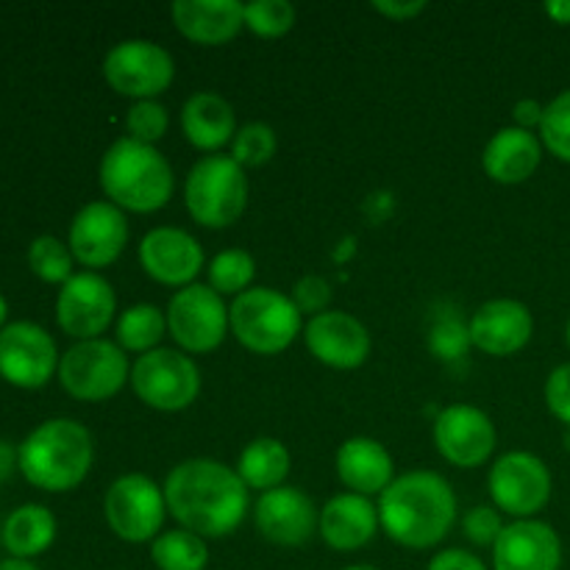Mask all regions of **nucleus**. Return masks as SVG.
I'll use <instances>...</instances> for the list:
<instances>
[{"label":"nucleus","instance_id":"f257e3e1","mask_svg":"<svg viewBox=\"0 0 570 570\" xmlns=\"http://www.w3.org/2000/svg\"><path fill=\"white\" fill-rule=\"evenodd\" d=\"M167 512L204 540L228 538L248 515V488L237 468L209 456L184 460L165 479Z\"/></svg>","mask_w":570,"mask_h":570},{"label":"nucleus","instance_id":"f03ea898","mask_svg":"<svg viewBox=\"0 0 570 570\" xmlns=\"http://www.w3.org/2000/svg\"><path fill=\"white\" fill-rule=\"evenodd\" d=\"M379 523L393 543L426 551L443 543L456 523V493L434 471H410L379 495Z\"/></svg>","mask_w":570,"mask_h":570},{"label":"nucleus","instance_id":"7ed1b4c3","mask_svg":"<svg viewBox=\"0 0 570 570\" xmlns=\"http://www.w3.org/2000/svg\"><path fill=\"white\" fill-rule=\"evenodd\" d=\"M106 200L131 215H154L165 209L176 189L170 161L156 145L120 137L106 148L98 167Z\"/></svg>","mask_w":570,"mask_h":570},{"label":"nucleus","instance_id":"20e7f679","mask_svg":"<svg viewBox=\"0 0 570 570\" xmlns=\"http://www.w3.org/2000/svg\"><path fill=\"white\" fill-rule=\"evenodd\" d=\"M20 473L45 493H70L92 471L95 443L83 423L72 417L45 421L17 449Z\"/></svg>","mask_w":570,"mask_h":570},{"label":"nucleus","instance_id":"39448f33","mask_svg":"<svg viewBox=\"0 0 570 570\" xmlns=\"http://www.w3.org/2000/svg\"><path fill=\"white\" fill-rule=\"evenodd\" d=\"M232 334L245 351L276 356L304 334V315L287 293L273 287H250L228 306Z\"/></svg>","mask_w":570,"mask_h":570},{"label":"nucleus","instance_id":"423d86ee","mask_svg":"<svg viewBox=\"0 0 570 570\" xmlns=\"http://www.w3.org/2000/svg\"><path fill=\"white\" fill-rule=\"evenodd\" d=\"M248 176L232 156L212 154L195 161L184 178V204L204 228H228L248 209Z\"/></svg>","mask_w":570,"mask_h":570},{"label":"nucleus","instance_id":"0eeeda50","mask_svg":"<svg viewBox=\"0 0 570 570\" xmlns=\"http://www.w3.org/2000/svg\"><path fill=\"white\" fill-rule=\"evenodd\" d=\"M56 376L70 399L100 404L115 399L131 382V362L111 340H83L65 351Z\"/></svg>","mask_w":570,"mask_h":570},{"label":"nucleus","instance_id":"6e6552de","mask_svg":"<svg viewBox=\"0 0 570 570\" xmlns=\"http://www.w3.org/2000/svg\"><path fill=\"white\" fill-rule=\"evenodd\" d=\"M200 384L198 362L178 348H156L131 365L134 393L156 412L189 410L198 401Z\"/></svg>","mask_w":570,"mask_h":570},{"label":"nucleus","instance_id":"1a4fd4ad","mask_svg":"<svg viewBox=\"0 0 570 570\" xmlns=\"http://www.w3.org/2000/svg\"><path fill=\"white\" fill-rule=\"evenodd\" d=\"M167 334L176 340V348L184 354H212L226 343L232 323L223 295H217L209 284H189L176 289L167 301Z\"/></svg>","mask_w":570,"mask_h":570},{"label":"nucleus","instance_id":"9d476101","mask_svg":"<svg viewBox=\"0 0 570 570\" xmlns=\"http://www.w3.org/2000/svg\"><path fill=\"white\" fill-rule=\"evenodd\" d=\"M167 515L165 488L145 473H122L104 495V518L122 543H154Z\"/></svg>","mask_w":570,"mask_h":570},{"label":"nucleus","instance_id":"9b49d317","mask_svg":"<svg viewBox=\"0 0 570 570\" xmlns=\"http://www.w3.org/2000/svg\"><path fill=\"white\" fill-rule=\"evenodd\" d=\"M488 490L495 510L512 521H527L549 507L554 479L549 465L532 451H507L490 468Z\"/></svg>","mask_w":570,"mask_h":570},{"label":"nucleus","instance_id":"f8f14e48","mask_svg":"<svg viewBox=\"0 0 570 570\" xmlns=\"http://www.w3.org/2000/svg\"><path fill=\"white\" fill-rule=\"evenodd\" d=\"M104 78L117 95L137 100H156L176 78L170 50L154 39H122L106 53Z\"/></svg>","mask_w":570,"mask_h":570},{"label":"nucleus","instance_id":"ddd939ff","mask_svg":"<svg viewBox=\"0 0 570 570\" xmlns=\"http://www.w3.org/2000/svg\"><path fill=\"white\" fill-rule=\"evenodd\" d=\"M434 449L454 468H482L499 445L493 417L473 404H451L434 417Z\"/></svg>","mask_w":570,"mask_h":570},{"label":"nucleus","instance_id":"4468645a","mask_svg":"<svg viewBox=\"0 0 570 570\" xmlns=\"http://www.w3.org/2000/svg\"><path fill=\"white\" fill-rule=\"evenodd\" d=\"M128 237H131V228H128L126 212L117 209L109 200H92L72 217L67 245L78 265L98 273L120 259Z\"/></svg>","mask_w":570,"mask_h":570},{"label":"nucleus","instance_id":"2eb2a0df","mask_svg":"<svg viewBox=\"0 0 570 570\" xmlns=\"http://www.w3.org/2000/svg\"><path fill=\"white\" fill-rule=\"evenodd\" d=\"M117 295L115 287L100 273H76L67 284H61L56 298V323L67 337L100 340L106 328L115 323Z\"/></svg>","mask_w":570,"mask_h":570},{"label":"nucleus","instance_id":"dca6fc26","mask_svg":"<svg viewBox=\"0 0 570 570\" xmlns=\"http://www.w3.org/2000/svg\"><path fill=\"white\" fill-rule=\"evenodd\" d=\"M56 340L39 323L17 321L0 332V376L20 390H39L59 373Z\"/></svg>","mask_w":570,"mask_h":570},{"label":"nucleus","instance_id":"f3484780","mask_svg":"<svg viewBox=\"0 0 570 570\" xmlns=\"http://www.w3.org/2000/svg\"><path fill=\"white\" fill-rule=\"evenodd\" d=\"M137 256L145 276L154 278L161 287H189L198 282V273L206 267L198 239L176 226L150 228L139 243Z\"/></svg>","mask_w":570,"mask_h":570},{"label":"nucleus","instance_id":"a211bd4d","mask_svg":"<svg viewBox=\"0 0 570 570\" xmlns=\"http://www.w3.org/2000/svg\"><path fill=\"white\" fill-rule=\"evenodd\" d=\"M317 523H321V510L315 501L293 484L267 490L254 504V527L267 543L298 549L309 543L312 534L317 532Z\"/></svg>","mask_w":570,"mask_h":570},{"label":"nucleus","instance_id":"6ab92c4d","mask_svg":"<svg viewBox=\"0 0 570 570\" xmlns=\"http://www.w3.org/2000/svg\"><path fill=\"white\" fill-rule=\"evenodd\" d=\"M304 343L309 354L332 371H356L365 365L373 351L365 323L340 309L309 317L304 326Z\"/></svg>","mask_w":570,"mask_h":570},{"label":"nucleus","instance_id":"aec40b11","mask_svg":"<svg viewBox=\"0 0 570 570\" xmlns=\"http://www.w3.org/2000/svg\"><path fill=\"white\" fill-rule=\"evenodd\" d=\"M471 345L482 354L504 360L515 356L532 343L534 317L523 301L518 298H493L479 306L468 321Z\"/></svg>","mask_w":570,"mask_h":570},{"label":"nucleus","instance_id":"412c9836","mask_svg":"<svg viewBox=\"0 0 570 570\" xmlns=\"http://www.w3.org/2000/svg\"><path fill=\"white\" fill-rule=\"evenodd\" d=\"M562 540L551 523L510 521L493 546V570H560Z\"/></svg>","mask_w":570,"mask_h":570},{"label":"nucleus","instance_id":"4be33fe9","mask_svg":"<svg viewBox=\"0 0 570 570\" xmlns=\"http://www.w3.org/2000/svg\"><path fill=\"white\" fill-rule=\"evenodd\" d=\"M176 31L200 48H220L245 28V6L237 0H176L170 6Z\"/></svg>","mask_w":570,"mask_h":570},{"label":"nucleus","instance_id":"5701e85b","mask_svg":"<svg viewBox=\"0 0 570 570\" xmlns=\"http://www.w3.org/2000/svg\"><path fill=\"white\" fill-rule=\"evenodd\" d=\"M382 529L379 507L371 499L356 493H340L328 499L321 510L317 534L334 551H360L376 538Z\"/></svg>","mask_w":570,"mask_h":570},{"label":"nucleus","instance_id":"b1692460","mask_svg":"<svg viewBox=\"0 0 570 570\" xmlns=\"http://www.w3.org/2000/svg\"><path fill=\"white\" fill-rule=\"evenodd\" d=\"M543 142L534 131H523L518 126H504L484 145L482 167L488 178L504 187L529 181L543 161Z\"/></svg>","mask_w":570,"mask_h":570},{"label":"nucleus","instance_id":"393cba45","mask_svg":"<svg viewBox=\"0 0 570 570\" xmlns=\"http://www.w3.org/2000/svg\"><path fill=\"white\" fill-rule=\"evenodd\" d=\"M337 476L348 488V493L382 495L395 482L393 454L384 449V443L373 438H348L337 449Z\"/></svg>","mask_w":570,"mask_h":570},{"label":"nucleus","instance_id":"a878e982","mask_svg":"<svg viewBox=\"0 0 570 570\" xmlns=\"http://www.w3.org/2000/svg\"><path fill=\"white\" fill-rule=\"evenodd\" d=\"M234 106L217 92H195L181 106V131L193 148L217 154L237 134Z\"/></svg>","mask_w":570,"mask_h":570},{"label":"nucleus","instance_id":"bb28decb","mask_svg":"<svg viewBox=\"0 0 570 570\" xmlns=\"http://www.w3.org/2000/svg\"><path fill=\"white\" fill-rule=\"evenodd\" d=\"M56 529L59 527L48 507L22 504L6 518L0 540L14 560H33L53 546Z\"/></svg>","mask_w":570,"mask_h":570},{"label":"nucleus","instance_id":"cd10ccee","mask_svg":"<svg viewBox=\"0 0 570 570\" xmlns=\"http://www.w3.org/2000/svg\"><path fill=\"white\" fill-rule=\"evenodd\" d=\"M293 471V456L287 445L276 438H256L239 451L237 473L248 490H276L287 482Z\"/></svg>","mask_w":570,"mask_h":570},{"label":"nucleus","instance_id":"c85d7f7f","mask_svg":"<svg viewBox=\"0 0 570 570\" xmlns=\"http://www.w3.org/2000/svg\"><path fill=\"white\" fill-rule=\"evenodd\" d=\"M117 345L126 354H150L161 348V340L167 337V315L165 309L154 304H134L117 317L115 323Z\"/></svg>","mask_w":570,"mask_h":570},{"label":"nucleus","instance_id":"c756f323","mask_svg":"<svg viewBox=\"0 0 570 570\" xmlns=\"http://www.w3.org/2000/svg\"><path fill=\"white\" fill-rule=\"evenodd\" d=\"M150 560L159 570H206L209 546L204 538L178 527L170 532H161L150 543Z\"/></svg>","mask_w":570,"mask_h":570},{"label":"nucleus","instance_id":"7c9ffc66","mask_svg":"<svg viewBox=\"0 0 570 570\" xmlns=\"http://www.w3.org/2000/svg\"><path fill=\"white\" fill-rule=\"evenodd\" d=\"M206 276H209V287L215 289L217 295H243L245 289H250L256 278V262L248 250L243 248H228L220 250L215 259L206 265Z\"/></svg>","mask_w":570,"mask_h":570},{"label":"nucleus","instance_id":"2f4dec72","mask_svg":"<svg viewBox=\"0 0 570 570\" xmlns=\"http://www.w3.org/2000/svg\"><path fill=\"white\" fill-rule=\"evenodd\" d=\"M72 254L70 245L61 243L53 234H42L28 248V267L37 278L48 284H67L76 273H72Z\"/></svg>","mask_w":570,"mask_h":570},{"label":"nucleus","instance_id":"473e14b6","mask_svg":"<svg viewBox=\"0 0 570 570\" xmlns=\"http://www.w3.org/2000/svg\"><path fill=\"white\" fill-rule=\"evenodd\" d=\"M278 150V139H276V131H273L267 122H245V126L237 128V134H234L232 139V159L237 161L239 167H265L267 161L276 156Z\"/></svg>","mask_w":570,"mask_h":570},{"label":"nucleus","instance_id":"72a5a7b5","mask_svg":"<svg viewBox=\"0 0 570 570\" xmlns=\"http://www.w3.org/2000/svg\"><path fill=\"white\" fill-rule=\"evenodd\" d=\"M295 6L287 0H254L245 3V28L262 39H278L293 31Z\"/></svg>","mask_w":570,"mask_h":570},{"label":"nucleus","instance_id":"f704fd0d","mask_svg":"<svg viewBox=\"0 0 570 570\" xmlns=\"http://www.w3.org/2000/svg\"><path fill=\"white\" fill-rule=\"evenodd\" d=\"M538 137L554 159L570 165V89L546 104Z\"/></svg>","mask_w":570,"mask_h":570},{"label":"nucleus","instance_id":"c9c22d12","mask_svg":"<svg viewBox=\"0 0 570 570\" xmlns=\"http://www.w3.org/2000/svg\"><path fill=\"white\" fill-rule=\"evenodd\" d=\"M167 128H170V115H167V106L159 104V100H137L126 111L128 139H137L142 145H156L159 139H165Z\"/></svg>","mask_w":570,"mask_h":570},{"label":"nucleus","instance_id":"e433bc0d","mask_svg":"<svg viewBox=\"0 0 570 570\" xmlns=\"http://www.w3.org/2000/svg\"><path fill=\"white\" fill-rule=\"evenodd\" d=\"M429 348L438 360H462L471 348V334H468V323H462L456 315H445L434 323L432 334H429Z\"/></svg>","mask_w":570,"mask_h":570},{"label":"nucleus","instance_id":"4c0bfd02","mask_svg":"<svg viewBox=\"0 0 570 570\" xmlns=\"http://www.w3.org/2000/svg\"><path fill=\"white\" fill-rule=\"evenodd\" d=\"M504 518H501V512L495 510V507H488V504H479V507H471V510L465 512V518H462V532H465V538L471 540L473 546H484V549H493L495 540L501 538V532H504Z\"/></svg>","mask_w":570,"mask_h":570},{"label":"nucleus","instance_id":"58836bf2","mask_svg":"<svg viewBox=\"0 0 570 570\" xmlns=\"http://www.w3.org/2000/svg\"><path fill=\"white\" fill-rule=\"evenodd\" d=\"M289 298H293V304L298 306L301 315L315 317V315H323V312L332 309L334 289L323 276H304L295 282Z\"/></svg>","mask_w":570,"mask_h":570},{"label":"nucleus","instance_id":"ea45409f","mask_svg":"<svg viewBox=\"0 0 570 570\" xmlns=\"http://www.w3.org/2000/svg\"><path fill=\"white\" fill-rule=\"evenodd\" d=\"M543 399L551 415H554L560 423H566L568 429L570 426V362H566V365H557L554 371L549 373L543 387Z\"/></svg>","mask_w":570,"mask_h":570},{"label":"nucleus","instance_id":"a19ab883","mask_svg":"<svg viewBox=\"0 0 570 570\" xmlns=\"http://www.w3.org/2000/svg\"><path fill=\"white\" fill-rule=\"evenodd\" d=\"M426 570H488V566L465 549H443L429 560Z\"/></svg>","mask_w":570,"mask_h":570},{"label":"nucleus","instance_id":"79ce46f5","mask_svg":"<svg viewBox=\"0 0 570 570\" xmlns=\"http://www.w3.org/2000/svg\"><path fill=\"white\" fill-rule=\"evenodd\" d=\"M373 11L393 22H410L415 20L417 14L426 11V3L423 0H406V3H395V0H376L373 3Z\"/></svg>","mask_w":570,"mask_h":570},{"label":"nucleus","instance_id":"37998d69","mask_svg":"<svg viewBox=\"0 0 570 570\" xmlns=\"http://www.w3.org/2000/svg\"><path fill=\"white\" fill-rule=\"evenodd\" d=\"M546 106L534 98H523L512 106V120L523 131H540V122H543Z\"/></svg>","mask_w":570,"mask_h":570},{"label":"nucleus","instance_id":"c03bdc74","mask_svg":"<svg viewBox=\"0 0 570 570\" xmlns=\"http://www.w3.org/2000/svg\"><path fill=\"white\" fill-rule=\"evenodd\" d=\"M14 465H20V456H17V451L9 443L0 440V482H6L11 476Z\"/></svg>","mask_w":570,"mask_h":570},{"label":"nucleus","instance_id":"a18cd8bd","mask_svg":"<svg viewBox=\"0 0 570 570\" xmlns=\"http://www.w3.org/2000/svg\"><path fill=\"white\" fill-rule=\"evenodd\" d=\"M546 14H549L557 26H570V0H554V3H546Z\"/></svg>","mask_w":570,"mask_h":570},{"label":"nucleus","instance_id":"49530a36","mask_svg":"<svg viewBox=\"0 0 570 570\" xmlns=\"http://www.w3.org/2000/svg\"><path fill=\"white\" fill-rule=\"evenodd\" d=\"M0 570H39L33 566L31 560H14V557H9V560L0 562Z\"/></svg>","mask_w":570,"mask_h":570},{"label":"nucleus","instance_id":"de8ad7c7","mask_svg":"<svg viewBox=\"0 0 570 570\" xmlns=\"http://www.w3.org/2000/svg\"><path fill=\"white\" fill-rule=\"evenodd\" d=\"M6 321H9V304H6V298H3V295H0V332H3V328L9 326V323H6Z\"/></svg>","mask_w":570,"mask_h":570},{"label":"nucleus","instance_id":"09e8293b","mask_svg":"<svg viewBox=\"0 0 570 570\" xmlns=\"http://www.w3.org/2000/svg\"><path fill=\"white\" fill-rule=\"evenodd\" d=\"M343 570H379L376 566H348V568H343Z\"/></svg>","mask_w":570,"mask_h":570},{"label":"nucleus","instance_id":"8fccbe9b","mask_svg":"<svg viewBox=\"0 0 570 570\" xmlns=\"http://www.w3.org/2000/svg\"><path fill=\"white\" fill-rule=\"evenodd\" d=\"M562 440H566V449L570 451V426L566 429V438H562Z\"/></svg>","mask_w":570,"mask_h":570},{"label":"nucleus","instance_id":"3c124183","mask_svg":"<svg viewBox=\"0 0 570 570\" xmlns=\"http://www.w3.org/2000/svg\"><path fill=\"white\" fill-rule=\"evenodd\" d=\"M566 343H568V348H570V317H568V326H566Z\"/></svg>","mask_w":570,"mask_h":570}]
</instances>
